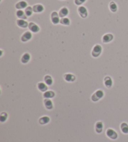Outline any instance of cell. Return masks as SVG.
I'll return each instance as SVG.
<instances>
[{"mask_svg": "<svg viewBox=\"0 0 128 142\" xmlns=\"http://www.w3.org/2000/svg\"><path fill=\"white\" fill-rule=\"evenodd\" d=\"M102 51L103 49H102L101 46H100L99 44H96L93 47L91 51V55L93 57H98L101 54Z\"/></svg>", "mask_w": 128, "mask_h": 142, "instance_id": "7a4b0ae2", "label": "cell"}, {"mask_svg": "<svg viewBox=\"0 0 128 142\" xmlns=\"http://www.w3.org/2000/svg\"><path fill=\"white\" fill-rule=\"evenodd\" d=\"M70 19L67 18H63L60 20V24L64 26H69L70 25Z\"/></svg>", "mask_w": 128, "mask_h": 142, "instance_id": "d4e9b609", "label": "cell"}, {"mask_svg": "<svg viewBox=\"0 0 128 142\" xmlns=\"http://www.w3.org/2000/svg\"><path fill=\"white\" fill-rule=\"evenodd\" d=\"M16 16L18 17V18L20 19H27V16L26 15L25 11H22L21 9H19L17 10L16 12Z\"/></svg>", "mask_w": 128, "mask_h": 142, "instance_id": "e0dca14e", "label": "cell"}, {"mask_svg": "<svg viewBox=\"0 0 128 142\" xmlns=\"http://www.w3.org/2000/svg\"><path fill=\"white\" fill-rule=\"evenodd\" d=\"M28 28L30 31L33 32V33H37L40 31V28L39 27V26L36 25V23H33V22H30L29 23Z\"/></svg>", "mask_w": 128, "mask_h": 142, "instance_id": "52a82bcc", "label": "cell"}, {"mask_svg": "<svg viewBox=\"0 0 128 142\" xmlns=\"http://www.w3.org/2000/svg\"><path fill=\"white\" fill-rule=\"evenodd\" d=\"M25 13L27 17L31 16L33 13V7L31 6H28L25 10Z\"/></svg>", "mask_w": 128, "mask_h": 142, "instance_id": "484cf974", "label": "cell"}, {"mask_svg": "<svg viewBox=\"0 0 128 142\" xmlns=\"http://www.w3.org/2000/svg\"><path fill=\"white\" fill-rule=\"evenodd\" d=\"M64 79L67 82H72L75 81L76 76L72 74L67 73L64 75Z\"/></svg>", "mask_w": 128, "mask_h": 142, "instance_id": "8fae6325", "label": "cell"}, {"mask_svg": "<svg viewBox=\"0 0 128 142\" xmlns=\"http://www.w3.org/2000/svg\"><path fill=\"white\" fill-rule=\"evenodd\" d=\"M55 96V93L52 90H49L44 92L43 94V97L44 99H52Z\"/></svg>", "mask_w": 128, "mask_h": 142, "instance_id": "ffe728a7", "label": "cell"}, {"mask_svg": "<svg viewBox=\"0 0 128 142\" xmlns=\"http://www.w3.org/2000/svg\"><path fill=\"white\" fill-rule=\"evenodd\" d=\"M16 25L18 26L20 28H26L27 27H28L29 23H28L26 21H25V19H19L16 20Z\"/></svg>", "mask_w": 128, "mask_h": 142, "instance_id": "7c38bea8", "label": "cell"}, {"mask_svg": "<svg viewBox=\"0 0 128 142\" xmlns=\"http://www.w3.org/2000/svg\"><path fill=\"white\" fill-rule=\"evenodd\" d=\"M104 95V92L102 90H98L93 94L91 96V100L93 102H96L99 101L100 99H101Z\"/></svg>", "mask_w": 128, "mask_h": 142, "instance_id": "6da1fadb", "label": "cell"}, {"mask_svg": "<svg viewBox=\"0 0 128 142\" xmlns=\"http://www.w3.org/2000/svg\"><path fill=\"white\" fill-rule=\"evenodd\" d=\"M38 89L39 90H40L41 92H45L48 90V87L47 86V85L44 82H39L37 85Z\"/></svg>", "mask_w": 128, "mask_h": 142, "instance_id": "d6986e66", "label": "cell"}, {"mask_svg": "<svg viewBox=\"0 0 128 142\" xmlns=\"http://www.w3.org/2000/svg\"><path fill=\"white\" fill-rule=\"evenodd\" d=\"M103 130V124L102 121H98L95 124V130L98 133H101Z\"/></svg>", "mask_w": 128, "mask_h": 142, "instance_id": "ac0fdd59", "label": "cell"}, {"mask_svg": "<svg viewBox=\"0 0 128 142\" xmlns=\"http://www.w3.org/2000/svg\"><path fill=\"white\" fill-rule=\"evenodd\" d=\"M44 80L45 84L48 85H51L53 83V78H52L51 76H49V75H46V76H44Z\"/></svg>", "mask_w": 128, "mask_h": 142, "instance_id": "7402d4cb", "label": "cell"}, {"mask_svg": "<svg viewBox=\"0 0 128 142\" xmlns=\"http://www.w3.org/2000/svg\"><path fill=\"white\" fill-rule=\"evenodd\" d=\"M33 36L31 32L30 31H26L22 34V35L21 37V41L23 42H26L29 41L32 38Z\"/></svg>", "mask_w": 128, "mask_h": 142, "instance_id": "8992f818", "label": "cell"}, {"mask_svg": "<svg viewBox=\"0 0 128 142\" xmlns=\"http://www.w3.org/2000/svg\"><path fill=\"white\" fill-rule=\"evenodd\" d=\"M59 15H60V18H65L66 16H67L69 14V9L67 8L63 7L61 9H60V11H59Z\"/></svg>", "mask_w": 128, "mask_h": 142, "instance_id": "2e32d148", "label": "cell"}, {"mask_svg": "<svg viewBox=\"0 0 128 142\" xmlns=\"http://www.w3.org/2000/svg\"><path fill=\"white\" fill-rule=\"evenodd\" d=\"M77 12H78V14L82 18H86L88 15V10L86 9V8L84 7L83 6H80L79 7L77 8Z\"/></svg>", "mask_w": 128, "mask_h": 142, "instance_id": "5b68a950", "label": "cell"}, {"mask_svg": "<svg viewBox=\"0 0 128 142\" xmlns=\"http://www.w3.org/2000/svg\"><path fill=\"white\" fill-rule=\"evenodd\" d=\"M86 1V0H74V3L77 6H81Z\"/></svg>", "mask_w": 128, "mask_h": 142, "instance_id": "83f0119b", "label": "cell"}, {"mask_svg": "<svg viewBox=\"0 0 128 142\" xmlns=\"http://www.w3.org/2000/svg\"><path fill=\"white\" fill-rule=\"evenodd\" d=\"M44 105L47 110H51L53 109V104L50 99H44Z\"/></svg>", "mask_w": 128, "mask_h": 142, "instance_id": "5bb4252c", "label": "cell"}, {"mask_svg": "<svg viewBox=\"0 0 128 142\" xmlns=\"http://www.w3.org/2000/svg\"><path fill=\"white\" fill-rule=\"evenodd\" d=\"M28 7V3L26 2L25 1H20L18 2L15 5V8H16L17 9H26Z\"/></svg>", "mask_w": 128, "mask_h": 142, "instance_id": "9c48e42d", "label": "cell"}, {"mask_svg": "<svg viewBox=\"0 0 128 142\" xmlns=\"http://www.w3.org/2000/svg\"><path fill=\"white\" fill-rule=\"evenodd\" d=\"M8 115L7 114L6 112H2L0 115V121H1V122H4V121H6L7 120V119H8Z\"/></svg>", "mask_w": 128, "mask_h": 142, "instance_id": "4316f807", "label": "cell"}, {"mask_svg": "<svg viewBox=\"0 0 128 142\" xmlns=\"http://www.w3.org/2000/svg\"><path fill=\"white\" fill-rule=\"evenodd\" d=\"M121 130L124 134H128V124L126 122H122L120 125Z\"/></svg>", "mask_w": 128, "mask_h": 142, "instance_id": "603a6c76", "label": "cell"}, {"mask_svg": "<svg viewBox=\"0 0 128 142\" xmlns=\"http://www.w3.org/2000/svg\"><path fill=\"white\" fill-rule=\"evenodd\" d=\"M106 135L108 138H109L111 140H116L117 138L118 135L116 131L114 130L112 128H108L106 130Z\"/></svg>", "mask_w": 128, "mask_h": 142, "instance_id": "277c9868", "label": "cell"}, {"mask_svg": "<svg viewBox=\"0 0 128 142\" xmlns=\"http://www.w3.org/2000/svg\"><path fill=\"white\" fill-rule=\"evenodd\" d=\"M33 12L35 13H40L44 11V8L42 4H34L33 6Z\"/></svg>", "mask_w": 128, "mask_h": 142, "instance_id": "30bf717a", "label": "cell"}, {"mask_svg": "<svg viewBox=\"0 0 128 142\" xmlns=\"http://www.w3.org/2000/svg\"><path fill=\"white\" fill-rule=\"evenodd\" d=\"M109 7V9L111 10V11L112 12V13H116V12L117 11V6L116 3L114 2V1L110 2Z\"/></svg>", "mask_w": 128, "mask_h": 142, "instance_id": "cb8c5ba5", "label": "cell"}, {"mask_svg": "<svg viewBox=\"0 0 128 142\" xmlns=\"http://www.w3.org/2000/svg\"><path fill=\"white\" fill-rule=\"evenodd\" d=\"M114 39V36L111 33H108L104 35L102 37V41L103 43H109L112 41Z\"/></svg>", "mask_w": 128, "mask_h": 142, "instance_id": "ba28073f", "label": "cell"}, {"mask_svg": "<svg viewBox=\"0 0 128 142\" xmlns=\"http://www.w3.org/2000/svg\"><path fill=\"white\" fill-rule=\"evenodd\" d=\"M51 20L53 25H58L60 23V17L56 11H53L51 13Z\"/></svg>", "mask_w": 128, "mask_h": 142, "instance_id": "3957f363", "label": "cell"}, {"mask_svg": "<svg viewBox=\"0 0 128 142\" xmlns=\"http://www.w3.org/2000/svg\"><path fill=\"white\" fill-rule=\"evenodd\" d=\"M50 121V118L48 116H43L39 119V123L41 125H46Z\"/></svg>", "mask_w": 128, "mask_h": 142, "instance_id": "44dd1931", "label": "cell"}, {"mask_svg": "<svg viewBox=\"0 0 128 142\" xmlns=\"http://www.w3.org/2000/svg\"><path fill=\"white\" fill-rule=\"evenodd\" d=\"M104 85L107 88H111L112 86V84H113V82H112L111 77L109 76L105 77L104 79Z\"/></svg>", "mask_w": 128, "mask_h": 142, "instance_id": "4fadbf2b", "label": "cell"}, {"mask_svg": "<svg viewBox=\"0 0 128 142\" xmlns=\"http://www.w3.org/2000/svg\"><path fill=\"white\" fill-rule=\"evenodd\" d=\"M31 59V56L29 53H25L22 56L21 58V62L22 64H27V63L29 62V61H30Z\"/></svg>", "mask_w": 128, "mask_h": 142, "instance_id": "9a60e30c", "label": "cell"}]
</instances>
